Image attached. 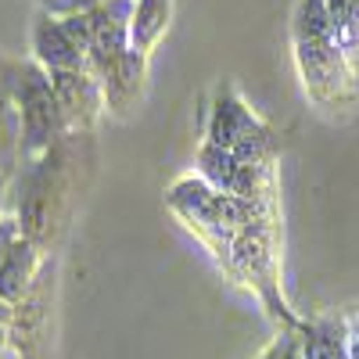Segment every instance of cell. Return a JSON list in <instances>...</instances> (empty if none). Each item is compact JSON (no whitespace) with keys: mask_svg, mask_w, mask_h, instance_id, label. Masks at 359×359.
I'll return each mask as SVG.
<instances>
[{"mask_svg":"<svg viewBox=\"0 0 359 359\" xmlns=\"http://www.w3.org/2000/svg\"><path fill=\"white\" fill-rule=\"evenodd\" d=\"M205 144L223 147V151H230L245 165H262L266 147H269V130L252 115V108H245V101L237 97L233 90H219Z\"/></svg>","mask_w":359,"mask_h":359,"instance_id":"cell-1","label":"cell"},{"mask_svg":"<svg viewBox=\"0 0 359 359\" xmlns=\"http://www.w3.org/2000/svg\"><path fill=\"white\" fill-rule=\"evenodd\" d=\"M294 62L313 101L345 104L352 97V65L334 40H294Z\"/></svg>","mask_w":359,"mask_h":359,"instance_id":"cell-2","label":"cell"},{"mask_svg":"<svg viewBox=\"0 0 359 359\" xmlns=\"http://www.w3.org/2000/svg\"><path fill=\"white\" fill-rule=\"evenodd\" d=\"M130 25H133V0H101L90 11V54L101 72H111L130 47Z\"/></svg>","mask_w":359,"mask_h":359,"instance_id":"cell-3","label":"cell"},{"mask_svg":"<svg viewBox=\"0 0 359 359\" xmlns=\"http://www.w3.org/2000/svg\"><path fill=\"white\" fill-rule=\"evenodd\" d=\"M348 327L338 316H320L302 327V359H348Z\"/></svg>","mask_w":359,"mask_h":359,"instance_id":"cell-4","label":"cell"},{"mask_svg":"<svg viewBox=\"0 0 359 359\" xmlns=\"http://www.w3.org/2000/svg\"><path fill=\"white\" fill-rule=\"evenodd\" d=\"M33 40H36V54L43 57V62H47L54 72H79L83 50L69 40V33L62 29V22H54V18L43 15V18L36 22Z\"/></svg>","mask_w":359,"mask_h":359,"instance_id":"cell-5","label":"cell"},{"mask_svg":"<svg viewBox=\"0 0 359 359\" xmlns=\"http://www.w3.org/2000/svg\"><path fill=\"white\" fill-rule=\"evenodd\" d=\"M169 15H172V0H137L133 4L130 43L137 54H147L162 40V33L169 29Z\"/></svg>","mask_w":359,"mask_h":359,"instance_id":"cell-6","label":"cell"},{"mask_svg":"<svg viewBox=\"0 0 359 359\" xmlns=\"http://www.w3.org/2000/svg\"><path fill=\"white\" fill-rule=\"evenodd\" d=\"M323 4L334 25V43L355 72L359 69V0H323Z\"/></svg>","mask_w":359,"mask_h":359,"instance_id":"cell-7","label":"cell"},{"mask_svg":"<svg viewBox=\"0 0 359 359\" xmlns=\"http://www.w3.org/2000/svg\"><path fill=\"white\" fill-rule=\"evenodd\" d=\"M50 90H54L57 104H62L69 115H90L97 108V86L83 72H54Z\"/></svg>","mask_w":359,"mask_h":359,"instance_id":"cell-8","label":"cell"},{"mask_svg":"<svg viewBox=\"0 0 359 359\" xmlns=\"http://www.w3.org/2000/svg\"><path fill=\"white\" fill-rule=\"evenodd\" d=\"M57 115H62V104H57V97L50 94L47 86H36L33 94H29L25 101V133L29 140H47L50 130L57 126Z\"/></svg>","mask_w":359,"mask_h":359,"instance_id":"cell-9","label":"cell"},{"mask_svg":"<svg viewBox=\"0 0 359 359\" xmlns=\"http://www.w3.org/2000/svg\"><path fill=\"white\" fill-rule=\"evenodd\" d=\"M291 33L294 40H334V25L323 0H298L291 15Z\"/></svg>","mask_w":359,"mask_h":359,"instance_id":"cell-10","label":"cell"},{"mask_svg":"<svg viewBox=\"0 0 359 359\" xmlns=\"http://www.w3.org/2000/svg\"><path fill=\"white\" fill-rule=\"evenodd\" d=\"M104 79H108V97H111L115 104H126L130 97H137V90H140V79H144V54L130 50L111 72H104Z\"/></svg>","mask_w":359,"mask_h":359,"instance_id":"cell-11","label":"cell"},{"mask_svg":"<svg viewBox=\"0 0 359 359\" xmlns=\"http://www.w3.org/2000/svg\"><path fill=\"white\" fill-rule=\"evenodd\" d=\"M25 269H29V248L25 245H15L8 252V259L0 262V294H18L22 291V277H25Z\"/></svg>","mask_w":359,"mask_h":359,"instance_id":"cell-12","label":"cell"},{"mask_svg":"<svg viewBox=\"0 0 359 359\" xmlns=\"http://www.w3.org/2000/svg\"><path fill=\"white\" fill-rule=\"evenodd\" d=\"M47 4H50V8H57V11H72V15L79 11V15H83L86 8L94 11V8L101 4V0H47Z\"/></svg>","mask_w":359,"mask_h":359,"instance_id":"cell-13","label":"cell"},{"mask_svg":"<svg viewBox=\"0 0 359 359\" xmlns=\"http://www.w3.org/2000/svg\"><path fill=\"white\" fill-rule=\"evenodd\" d=\"M348 359H359V331H355L352 341H348Z\"/></svg>","mask_w":359,"mask_h":359,"instance_id":"cell-14","label":"cell"},{"mask_svg":"<svg viewBox=\"0 0 359 359\" xmlns=\"http://www.w3.org/2000/svg\"><path fill=\"white\" fill-rule=\"evenodd\" d=\"M0 327H4V306H0Z\"/></svg>","mask_w":359,"mask_h":359,"instance_id":"cell-15","label":"cell"}]
</instances>
